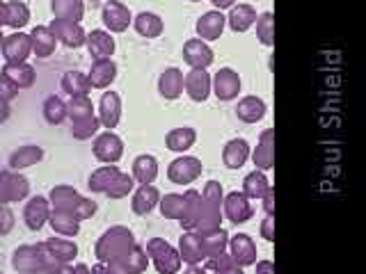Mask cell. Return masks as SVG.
<instances>
[{
    "label": "cell",
    "instance_id": "51",
    "mask_svg": "<svg viewBox=\"0 0 366 274\" xmlns=\"http://www.w3.org/2000/svg\"><path fill=\"white\" fill-rule=\"evenodd\" d=\"M14 228V213L7 206H0V235H7Z\"/></svg>",
    "mask_w": 366,
    "mask_h": 274
},
{
    "label": "cell",
    "instance_id": "55",
    "mask_svg": "<svg viewBox=\"0 0 366 274\" xmlns=\"http://www.w3.org/2000/svg\"><path fill=\"white\" fill-rule=\"evenodd\" d=\"M257 274H274V265L270 260H261L257 263Z\"/></svg>",
    "mask_w": 366,
    "mask_h": 274
},
{
    "label": "cell",
    "instance_id": "25",
    "mask_svg": "<svg viewBox=\"0 0 366 274\" xmlns=\"http://www.w3.org/2000/svg\"><path fill=\"white\" fill-rule=\"evenodd\" d=\"M30 41H32V53L37 57H49L55 53L57 39L53 37V32L49 30V26H37L30 32Z\"/></svg>",
    "mask_w": 366,
    "mask_h": 274
},
{
    "label": "cell",
    "instance_id": "35",
    "mask_svg": "<svg viewBox=\"0 0 366 274\" xmlns=\"http://www.w3.org/2000/svg\"><path fill=\"white\" fill-rule=\"evenodd\" d=\"M41 158H44L41 146H21L9 156V167L11 169H26V167L41 163Z\"/></svg>",
    "mask_w": 366,
    "mask_h": 274
},
{
    "label": "cell",
    "instance_id": "41",
    "mask_svg": "<svg viewBox=\"0 0 366 274\" xmlns=\"http://www.w3.org/2000/svg\"><path fill=\"white\" fill-rule=\"evenodd\" d=\"M204 240V251H206V258H213V256H220L227 251V243H229V235L227 231L220 226V228H215V231L211 233H204L202 235Z\"/></svg>",
    "mask_w": 366,
    "mask_h": 274
},
{
    "label": "cell",
    "instance_id": "38",
    "mask_svg": "<svg viewBox=\"0 0 366 274\" xmlns=\"http://www.w3.org/2000/svg\"><path fill=\"white\" fill-rule=\"evenodd\" d=\"M89 78L85 73H80V71H66L62 76V91L69 96H87L89 94Z\"/></svg>",
    "mask_w": 366,
    "mask_h": 274
},
{
    "label": "cell",
    "instance_id": "57",
    "mask_svg": "<svg viewBox=\"0 0 366 274\" xmlns=\"http://www.w3.org/2000/svg\"><path fill=\"white\" fill-rule=\"evenodd\" d=\"M7 23V3L0 0V26H5Z\"/></svg>",
    "mask_w": 366,
    "mask_h": 274
},
{
    "label": "cell",
    "instance_id": "12",
    "mask_svg": "<svg viewBox=\"0 0 366 274\" xmlns=\"http://www.w3.org/2000/svg\"><path fill=\"white\" fill-rule=\"evenodd\" d=\"M222 208H224V215L229 217V222L234 224H243L247 222L252 215V206H249V199L245 197L243 192H232L227 194V197L222 199Z\"/></svg>",
    "mask_w": 366,
    "mask_h": 274
},
{
    "label": "cell",
    "instance_id": "27",
    "mask_svg": "<svg viewBox=\"0 0 366 274\" xmlns=\"http://www.w3.org/2000/svg\"><path fill=\"white\" fill-rule=\"evenodd\" d=\"M3 76L9 80L11 85L16 89H26V87H32L34 83V68L26 62H19V64H5L3 66Z\"/></svg>",
    "mask_w": 366,
    "mask_h": 274
},
{
    "label": "cell",
    "instance_id": "1",
    "mask_svg": "<svg viewBox=\"0 0 366 274\" xmlns=\"http://www.w3.org/2000/svg\"><path fill=\"white\" fill-rule=\"evenodd\" d=\"M11 265L21 274H51L57 268V260L46 254L41 245H23L11 256Z\"/></svg>",
    "mask_w": 366,
    "mask_h": 274
},
{
    "label": "cell",
    "instance_id": "26",
    "mask_svg": "<svg viewBox=\"0 0 366 274\" xmlns=\"http://www.w3.org/2000/svg\"><path fill=\"white\" fill-rule=\"evenodd\" d=\"M186 213H183L181 217V224L183 228H188V231H192L194 226H197L199 217H202V208H204V199H202V192L199 190H188L186 194Z\"/></svg>",
    "mask_w": 366,
    "mask_h": 274
},
{
    "label": "cell",
    "instance_id": "19",
    "mask_svg": "<svg viewBox=\"0 0 366 274\" xmlns=\"http://www.w3.org/2000/svg\"><path fill=\"white\" fill-rule=\"evenodd\" d=\"M85 44H87L89 55L94 57V60H108V57H112V53H114V39L106 30H92L85 37Z\"/></svg>",
    "mask_w": 366,
    "mask_h": 274
},
{
    "label": "cell",
    "instance_id": "40",
    "mask_svg": "<svg viewBox=\"0 0 366 274\" xmlns=\"http://www.w3.org/2000/svg\"><path fill=\"white\" fill-rule=\"evenodd\" d=\"M135 30L137 34H142V37L154 39L163 32V21H160V16L152 14V11H142V14L135 16Z\"/></svg>",
    "mask_w": 366,
    "mask_h": 274
},
{
    "label": "cell",
    "instance_id": "64",
    "mask_svg": "<svg viewBox=\"0 0 366 274\" xmlns=\"http://www.w3.org/2000/svg\"><path fill=\"white\" fill-rule=\"evenodd\" d=\"M192 3H199V0H192Z\"/></svg>",
    "mask_w": 366,
    "mask_h": 274
},
{
    "label": "cell",
    "instance_id": "33",
    "mask_svg": "<svg viewBox=\"0 0 366 274\" xmlns=\"http://www.w3.org/2000/svg\"><path fill=\"white\" fill-rule=\"evenodd\" d=\"M158 176V163L154 156H137L133 163V178L140 186H152Z\"/></svg>",
    "mask_w": 366,
    "mask_h": 274
},
{
    "label": "cell",
    "instance_id": "16",
    "mask_svg": "<svg viewBox=\"0 0 366 274\" xmlns=\"http://www.w3.org/2000/svg\"><path fill=\"white\" fill-rule=\"evenodd\" d=\"M224 14L220 9H213V11H206V14L197 21V34L202 41H215L222 37L224 32Z\"/></svg>",
    "mask_w": 366,
    "mask_h": 274
},
{
    "label": "cell",
    "instance_id": "60",
    "mask_svg": "<svg viewBox=\"0 0 366 274\" xmlns=\"http://www.w3.org/2000/svg\"><path fill=\"white\" fill-rule=\"evenodd\" d=\"M183 274H206V270L204 268H199V265H190L186 272H183Z\"/></svg>",
    "mask_w": 366,
    "mask_h": 274
},
{
    "label": "cell",
    "instance_id": "39",
    "mask_svg": "<svg viewBox=\"0 0 366 274\" xmlns=\"http://www.w3.org/2000/svg\"><path fill=\"white\" fill-rule=\"evenodd\" d=\"M270 190V183H268V176L263 174V171H252V174L245 176L243 181V194L247 199H261L263 194Z\"/></svg>",
    "mask_w": 366,
    "mask_h": 274
},
{
    "label": "cell",
    "instance_id": "4",
    "mask_svg": "<svg viewBox=\"0 0 366 274\" xmlns=\"http://www.w3.org/2000/svg\"><path fill=\"white\" fill-rule=\"evenodd\" d=\"M30 192L28 181L21 174H9V171H0V206H7L11 201L26 199Z\"/></svg>",
    "mask_w": 366,
    "mask_h": 274
},
{
    "label": "cell",
    "instance_id": "50",
    "mask_svg": "<svg viewBox=\"0 0 366 274\" xmlns=\"http://www.w3.org/2000/svg\"><path fill=\"white\" fill-rule=\"evenodd\" d=\"M232 268H238L236 260L232 258L224 251L220 256H213V258H204V270H213V272H224V270H232Z\"/></svg>",
    "mask_w": 366,
    "mask_h": 274
},
{
    "label": "cell",
    "instance_id": "44",
    "mask_svg": "<svg viewBox=\"0 0 366 274\" xmlns=\"http://www.w3.org/2000/svg\"><path fill=\"white\" fill-rule=\"evenodd\" d=\"M119 263H124L126 268H129L133 274H142L149 265V256H147V251L140 247V245H133L126 254L119 258Z\"/></svg>",
    "mask_w": 366,
    "mask_h": 274
},
{
    "label": "cell",
    "instance_id": "37",
    "mask_svg": "<svg viewBox=\"0 0 366 274\" xmlns=\"http://www.w3.org/2000/svg\"><path fill=\"white\" fill-rule=\"evenodd\" d=\"M119 174H122V171H119L117 167H114V165H103V167H99V169L92 171V176H89V181H87V186H89L92 192H106Z\"/></svg>",
    "mask_w": 366,
    "mask_h": 274
},
{
    "label": "cell",
    "instance_id": "45",
    "mask_svg": "<svg viewBox=\"0 0 366 274\" xmlns=\"http://www.w3.org/2000/svg\"><path fill=\"white\" fill-rule=\"evenodd\" d=\"M92 114H94V108H92V101L87 96H74L66 103V117L71 119V123L87 119Z\"/></svg>",
    "mask_w": 366,
    "mask_h": 274
},
{
    "label": "cell",
    "instance_id": "6",
    "mask_svg": "<svg viewBox=\"0 0 366 274\" xmlns=\"http://www.w3.org/2000/svg\"><path fill=\"white\" fill-rule=\"evenodd\" d=\"M227 247H229V256L236 260L238 268H247L257 263V245L249 235L236 233L234 238H229Z\"/></svg>",
    "mask_w": 366,
    "mask_h": 274
},
{
    "label": "cell",
    "instance_id": "28",
    "mask_svg": "<svg viewBox=\"0 0 366 274\" xmlns=\"http://www.w3.org/2000/svg\"><path fill=\"white\" fill-rule=\"evenodd\" d=\"M236 114H238L240 121L257 123L263 119V114H266V103H263L259 96H245L243 101H238Z\"/></svg>",
    "mask_w": 366,
    "mask_h": 274
},
{
    "label": "cell",
    "instance_id": "42",
    "mask_svg": "<svg viewBox=\"0 0 366 274\" xmlns=\"http://www.w3.org/2000/svg\"><path fill=\"white\" fill-rule=\"evenodd\" d=\"M160 203V213L167 220H181L183 213H186V197L183 194H165Z\"/></svg>",
    "mask_w": 366,
    "mask_h": 274
},
{
    "label": "cell",
    "instance_id": "11",
    "mask_svg": "<svg viewBox=\"0 0 366 274\" xmlns=\"http://www.w3.org/2000/svg\"><path fill=\"white\" fill-rule=\"evenodd\" d=\"M124 153V142L112 131H106L97 137L94 142V156L106 165H114Z\"/></svg>",
    "mask_w": 366,
    "mask_h": 274
},
{
    "label": "cell",
    "instance_id": "58",
    "mask_svg": "<svg viewBox=\"0 0 366 274\" xmlns=\"http://www.w3.org/2000/svg\"><path fill=\"white\" fill-rule=\"evenodd\" d=\"M51 274H74V268L71 265H57Z\"/></svg>",
    "mask_w": 366,
    "mask_h": 274
},
{
    "label": "cell",
    "instance_id": "52",
    "mask_svg": "<svg viewBox=\"0 0 366 274\" xmlns=\"http://www.w3.org/2000/svg\"><path fill=\"white\" fill-rule=\"evenodd\" d=\"M261 235L272 243L274 240V215H266V220L261 222Z\"/></svg>",
    "mask_w": 366,
    "mask_h": 274
},
{
    "label": "cell",
    "instance_id": "59",
    "mask_svg": "<svg viewBox=\"0 0 366 274\" xmlns=\"http://www.w3.org/2000/svg\"><path fill=\"white\" fill-rule=\"evenodd\" d=\"M89 274H110L108 268H106V263H101V265H94L89 270Z\"/></svg>",
    "mask_w": 366,
    "mask_h": 274
},
{
    "label": "cell",
    "instance_id": "29",
    "mask_svg": "<svg viewBox=\"0 0 366 274\" xmlns=\"http://www.w3.org/2000/svg\"><path fill=\"white\" fill-rule=\"evenodd\" d=\"M249 158V146L245 140H232L224 144V151H222V160L229 169H240Z\"/></svg>",
    "mask_w": 366,
    "mask_h": 274
},
{
    "label": "cell",
    "instance_id": "24",
    "mask_svg": "<svg viewBox=\"0 0 366 274\" xmlns=\"http://www.w3.org/2000/svg\"><path fill=\"white\" fill-rule=\"evenodd\" d=\"M44 249H46V254H49L57 263H71L78 256V247L71 243V240H64V238H51V240H46Z\"/></svg>",
    "mask_w": 366,
    "mask_h": 274
},
{
    "label": "cell",
    "instance_id": "17",
    "mask_svg": "<svg viewBox=\"0 0 366 274\" xmlns=\"http://www.w3.org/2000/svg\"><path fill=\"white\" fill-rule=\"evenodd\" d=\"M99 114H101L99 121L106 126L108 131H112L114 126L119 123V117H122V101H119L117 91H106V94L101 96Z\"/></svg>",
    "mask_w": 366,
    "mask_h": 274
},
{
    "label": "cell",
    "instance_id": "7",
    "mask_svg": "<svg viewBox=\"0 0 366 274\" xmlns=\"http://www.w3.org/2000/svg\"><path fill=\"white\" fill-rule=\"evenodd\" d=\"M49 30L53 32V37L57 41H62L69 49H78V46L85 44V30L80 28V23L76 21H64V19H53V23L49 26Z\"/></svg>",
    "mask_w": 366,
    "mask_h": 274
},
{
    "label": "cell",
    "instance_id": "62",
    "mask_svg": "<svg viewBox=\"0 0 366 274\" xmlns=\"http://www.w3.org/2000/svg\"><path fill=\"white\" fill-rule=\"evenodd\" d=\"M215 274H243V268H232V270H224V272H215Z\"/></svg>",
    "mask_w": 366,
    "mask_h": 274
},
{
    "label": "cell",
    "instance_id": "8",
    "mask_svg": "<svg viewBox=\"0 0 366 274\" xmlns=\"http://www.w3.org/2000/svg\"><path fill=\"white\" fill-rule=\"evenodd\" d=\"M3 55L9 64H19V62H26L30 53H32V41H30V34L26 32H14L9 37L3 39Z\"/></svg>",
    "mask_w": 366,
    "mask_h": 274
},
{
    "label": "cell",
    "instance_id": "49",
    "mask_svg": "<svg viewBox=\"0 0 366 274\" xmlns=\"http://www.w3.org/2000/svg\"><path fill=\"white\" fill-rule=\"evenodd\" d=\"M99 126H101V121L92 114V117H87V119H80V121L71 123V133H74L76 140H87V137H92L97 133Z\"/></svg>",
    "mask_w": 366,
    "mask_h": 274
},
{
    "label": "cell",
    "instance_id": "31",
    "mask_svg": "<svg viewBox=\"0 0 366 274\" xmlns=\"http://www.w3.org/2000/svg\"><path fill=\"white\" fill-rule=\"evenodd\" d=\"M160 201V192L154 188V186H140V190H137L133 194V213L135 215H147L152 213L156 206Z\"/></svg>",
    "mask_w": 366,
    "mask_h": 274
},
{
    "label": "cell",
    "instance_id": "43",
    "mask_svg": "<svg viewBox=\"0 0 366 274\" xmlns=\"http://www.w3.org/2000/svg\"><path fill=\"white\" fill-rule=\"evenodd\" d=\"M30 21V9L26 3H21V0H9L7 3V23L5 26L9 28H26Z\"/></svg>",
    "mask_w": 366,
    "mask_h": 274
},
{
    "label": "cell",
    "instance_id": "15",
    "mask_svg": "<svg viewBox=\"0 0 366 274\" xmlns=\"http://www.w3.org/2000/svg\"><path fill=\"white\" fill-rule=\"evenodd\" d=\"M179 256H181V260H186L188 265H197V263H202L206 258L202 235L194 231L183 233L179 240Z\"/></svg>",
    "mask_w": 366,
    "mask_h": 274
},
{
    "label": "cell",
    "instance_id": "63",
    "mask_svg": "<svg viewBox=\"0 0 366 274\" xmlns=\"http://www.w3.org/2000/svg\"><path fill=\"white\" fill-rule=\"evenodd\" d=\"M3 39H5V37H3V28H0V46H3Z\"/></svg>",
    "mask_w": 366,
    "mask_h": 274
},
{
    "label": "cell",
    "instance_id": "23",
    "mask_svg": "<svg viewBox=\"0 0 366 274\" xmlns=\"http://www.w3.org/2000/svg\"><path fill=\"white\" fill-rule=\"evenodd\" d=\"M80 194L71 188V186H55L51 190V197H49V203L57 210H66V213H74L76 206L80 203Z\"/></svg>",
    "mask_w": 366,
    "mask_h": 274
},
{
    "label": "cell",
    "instance_id": "53",
    "mask_svg": "<svg viewBox=\"0 0 366 274\" xmlns=\"http://www.w3.org/2000/svg\"><path fill=\"white\" fill-rule=\"evenodd\" d=\"M261 199H263V210H266V215H274V190L270 188Z\"/></svg>",
    "mask_w": 366,
    "mask_h": 274
},
{
    "label": "cell",
    "instance_id": "9",
    "mask_svg": "<svg viewBox=\"0 0 366 274\" xmlns=\"http://www.w3.org/2000/svg\"><path fill=\"white\" fill-rule=\"evenodd\" d=\"M103 26L110 32H124L131 26V9L126 7L122 0H108L103 5Z\"/></svg>",
    "mask_w": 366,
    "mask_h": 274
},
{
    "label": "cell",
    "instance_id": "32",
    "mask_svg": "<svg viewBox=\"0 0 366 274\" xmlns=\"http://www.w3.org/2000/svg\"><path fill=\"white\" fill-rule=\"evenodd\" d=\"M51 9L55 19H64V21H76L85 16V5L83 0H51Z\"/></svg>",
    "mask_w": 366,
    "mask_h": 274
},
{
    "label": "cell",
    "instance_id": "34",
    "mask_svg": "<svg viewBox=\"0 0 366 274\" xmlns=\"http://www.w3.org/2000/svg\"><path fill=\"white\" fill-rule=\"evenodd\" d=\"M257 16L259 14H257L254 7L247 5V3H240L232 9V14H229V26H232L234 32H245L254 26Z\"/></svg>",
    "mask_w": 366,
    "mask_h": 274
},
{
    "label": "cell",
    "instance_id": "22",
    "mask_svg": "<svg viewBox=\"0 0 366 274\" xmlns=\"http://www.w3.org/2000/svg\"><path fill=\"white\" fill-rule=\"evenodd\" d=\"M114 76H117V64H114L110 57L108 60H97L94 64H92V71H89V85L97 87V89H106Z\"/></svg>",
    "mask_w": 366,
    "mask_h": 274
},
{
    "label": "cell",
    "instance_id": "3",
    "mask_svg": "<svg viewBox=\"0 0 366 274\" xmlns=\"http://www.w3.org/2000/svg\"><path fill=\"white\" fill-rule=\"evenodd\" d=\"M147 256L154 260V265L160 274H177L181 270V256L163 238H152L147 243Z\"/></svg>",
    "mask_w": 366,
    "mask_h": 274
},
{
    "label": "cell",
    "instance_id": "56",
    "mask_svg": "<svg viewBox=\"0 0 366 274\" xmlns=\"http://www.w3.org/2000/svg\"><path fill=\"white\" fill-rule=\"evenodd\" d=\"M211 3H213V7H217V9H229V7H232V5L236 3V0H211Z\"/></svg>",
    "mask_w": 366,
    "mask_h": 274
},
{
    "label": "cell",
    "instance_id": "10",
    "mask_svg": "<svg viewBox=\"0 0 366 274\" xmlns=\"http://www.w3.org/2000/svg\"><path fill=\"white\" fill-rule=\"evenodd\" d=\"M211 87L220 101H234L240 94V76L234 68H220L215 78H211Z\"/></svg>",
    "mask_w": 366,
    "mask_h": 274
},
{
    "label": "cell",
    "instance_id": "5",
    "mask_svg": "<svg viewBox=\"0 0 366 274\" xmlns=\"http://www.w3.org/2000/svg\"><path fill=\"white\" fill-rule=\"evenodd\" d=\"M199 174H202V160L192 156L177 158L174 163L167 167V176L172 183H177V186H188V183H192Z\"/></svg>",
    "mask_w": 366,
    "mask_h": 274
},
{
    "label": "cell",
    "instance_id": "47",
    "mask_svg": "<svg viewBox=\"0 0 366 274\" xmlns=\"http://www.w3.org/2000/svg\"><path fill=\"white\" fill-rule=\"evenodd\" d=\"M257 37L261 39L263 46H272L274 41V16L272 11H263L257 16Z\"/></svg>",
    "mask_w": 366,
    "mask_h": 274
},
{
    "label": "cell",
    "instance_id": "14",
    "mask_svg": "<svg viewBox=\"0 0 366 274\" xmlns=\"http://www.w3.org/2000/svg\"><path fill=\"white\" fill-rule=\"evenodd\" d=\"M183 60H186L192 68H206L213 64V51L211 46H206V41L197 39H188L183 44Z\"/></svg>",
    "mask_w": 366,
    "mask_h": 274
},
{
    "label": "cell",
    "instance_id": "20",
    "mask_svg": "<svg viewBox=\"0 0 366 274\" xmlns=\"http://www.w3.org/2000/svg\"><path fill=\"white\" fill-rule=\"evenodd\" d=\"M49 215H51V203L49 199L44 197H34L28 201L26 210H23V220H26L28 228L32 231H39V228L49 222Z\"/></svg>",
    "mask_w": 366,
    "mask_h": 274
},
{
    "label": "cell",
    "instance_id": "21",
    "mask_svg": "<svg viewBox=\"0 0 366 274\" xmlns=\"http://www.w3.org/2000/svg\"><path fill=\"white\" fill-rule=\"evenodd\" d=\"M158 91L160 96H165L167 101H174L183 94V73L179 68H165L158 78Z\"/></svg>",
    "mask_w": 366,
    "mask_h": 274
},
{
    "label": "cell",
    "instance_id": "36",
    "mask_svg": "<svg viewBox=\"0 0 366 274\" xmlns=\"http://www.w3.org/2000/svg\"><path fill=\"white\" fill-rule=\"evenodd\" d=\"M194 140H197V133H194L192 128H188V126H183V128H174V131L167 133L165 144H167L169 151L183 153V151H188V148L194 144Z\"/></svg>",
    "mask_w": 366,
    "mask_h": 274
},
{
    "label": "cell",
    "instance_id": "30",
    "mask_svg": "<svg viewBox=\"0 0 366 274\" xmlns=\"http://www.w3.org/2000/svg\"><path fill=\"white\" fill-rule=\"evenodd\" d=\"M49 224L55 233H60V235H66V238H71V235H78V220L71 215V213H66V210H57V208H51V215H49Z\"/></svg>",
    "mask_w": 366,
    "mask_h": 274
},
{
    "label": "cell",
    "instance_id": "54",
    "mask_svg": "<svg viewBox=\"0 0 366 274\" xmlns=\"http://www.w3.org/2000/svg\"><path fill=\"white\" fill-rule=\"evenodd\" d=\"M106 268H108V272L110 274H133L129 268L124 265V263H119V260H110V263H106Z\"/></svg>",
    "mask_w": 366,
    "mask_h": 274
},
{
    "label": "cell",
    "instance_id": "13",
    "mask_svg": "<svg viewBox=\"0 0 366 274\" xmlns=\"http://www.w3.org/2000/svg\"><path fill=\"white\" fill-rule=\"evenodd\" d=\"M183 87L190 94L192 101H206L211 94V76L206 68H192L188 76H183Z\"/></svg>",
    "mask_w": 366,
    "mask_h": 274
},
{
    "label": "cell",
    "instance_id": "61",
    "mask_svg": "<svg viewBox=\"0 0 366 274\" xmlns=\"http://www.w3.org/2000/svg\"><path fill=\"white\" fill-rule=\"evenodd\" d=\"M74 274H89V268L87 265H76L74 268Z\"/></svg>",
    "mask_w": 366,
    "mask_h": 274
},
{
    "label": "cell",
    "instance_id": "46",
    "mask_svg": "<svg viewBox=\"0 0 366 274\" xmlns=\"http://www.w3.org/2000/svg\"><path fill=\"white\" fill-rule=\"evenodd\" d=\"M44 117L49 123L57 126V123H62L66 119V103L60 101L57 96H49L44 101Z\"/></svg>",
    "mask_w": 366,
    "mask_h": 274
},
{
    "label": "cell",
    "instance_id": "18",
    "mask_svg": "<svg viewBox=\"0 0 366 274\" xmlns=\"http://www.w3.org/2000/svg\"><path fill=\"white\" fill-rule=\"evenodd\" d=\"M252 160H254V165L261 171H268V169L274 167V131L272 128L261 133L259 144L254 148V156H252Z\"/></svg>",
    "mask_w": 366,
    "mask_h": 274
},
{
    "label": "cell",
    "instance_id": "2",
    "mask_svg": "<svg viewBox=\"0 0 366 274\" xmlns=\"http://www.w3.org/2000/svg\"><path fill=\"white\" fill-rule=\"evenodd\" d=\"M133 245H135V240L129 228L112 226L110 231H106L99 238L94 251H97L99 263H110V260H119Z\"/></svg>",
    "mask_w": 366,
    "mask_h": 274
},
{
    "label": "cell",
    "instance_id": "48",
    "mask_svg": "<svg viewBox=\"0 0 366 274\" xmlns=\"http://www.w3.org/2000/svg\"><path fill=\"white\" fill-rule=\"evenodd\" d=\"M133 190V176H129V174H122L114 178V183L112 186L106 190V194L110 199H124V197H129V192Z\"/></svg>",
    "mask_w": 366,
    "mask_h": 274
}]
</instances>
